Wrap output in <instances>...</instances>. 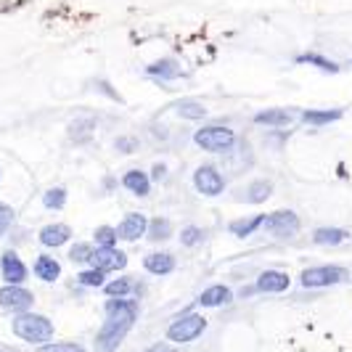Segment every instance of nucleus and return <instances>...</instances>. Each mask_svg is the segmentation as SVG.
Segmentation results:
<instances>
[{"instance_id":"20e7f679","label":"nucleus","mask_w":352,"mask_h":352,"mask_svg":"<svg viewBox=\"0 0 352 352\" xmlns=\"http://www.w3.org/2000/svg\"><path fill=\"white\" fill-rule=\"evenodd\" d=\"M204 331H207V318L199 313H186L167 326V339L175 344H188V342H196Z\"/></svg>"},{"instance_id":"5701e85b","label":"nucleus","mask_w":352,"mask_h":352,"mask_svg":"<svg viewBox=\"0 0 352 352\" xmlns=\"http://www.w3.org/2000/svg\"><path fill=\"white\" fill-rule=\"evenodd\" d=\"M146 74H148V77H157V80H175V77L183 74V69L177 67V61H173V58H162V61L148 64V67H146Z\"/></svg>"},{"instance_id":"423d86ee","label":"nucleus","mask_w":352,"mask_h":352,"mask_svg":"<svg viewBox=\"0 0 352 352\" xmlns=\"http://www.w3.org/2000/svg\"><path fill=\"white\" fill-rule=\"evenodd\" d=\"M347 281V267L342 265H316V267H305L300 276V283L305 289H326L334 283Z\"/></svg>"},{"instance_id":"7ed1b4c3","label":"nucleus","mask_w":352,"mask_h":352,"mask_svg":"<svg viewBox=\"0 0 352 352\" xmlns=\"http://www.w3.org/2000/svg\"><path fill=\"white\" fill-rule=\"evenodd\" d=\"M194 143L207 154H230L239 138L228 124H204L194 133Z\"/></svg>"},{"instance_id":"c9c22d12","label":"nucleus","mask_w":352,"mask_h":352,"mask_svg":"<svg viewBox=\"0 0 352 352\" xmlns=\"http://www.w3.org/2000/svg\"><path fill=\"white\" fill-rule=\"evenodd\" d=\"M138 146H141V141L133 138V135H120V138H114V148H117L120 154H135Z\"/></svg>"},{"instance_id":"f257e3e1","label":"nucleus","mask_w":352,"mask_h":352,"mask_svg":"<svg viewBox=\"0 0 352 352\" xmlns=\"http://www.w3.org/2000/svg\"><path fill=\"white\" fill-rule=\"evenodd\" d=\"M106 320L98 329L93 347L96 352H117L124 336L130 334V329L138 320V302L130 297H120V300H106L104 305Z\"/></svg>"},{"instance_id":"bb28decb","label":"nucleus","mask_w":352,"mask_h":352,"mask_svg":"<svg viewBox=\"0 0 352 352\" xmlns=\"http://www.w3.org/2000/svg\"><path fill=\"white\" fill-rule=\"evenodd\" d=\"M77 283L80 286H88V289H104L106 286V270L98 267H85L77 273Z\"/></svg>"},{"instance_id":"4468645a","label":"nucleus","mask_w":352,"mask_h":352,"mask_svg":"<svg viewBox=\"0 0 352 352\" xmlns=\"http://www.w3.org/2000/svg\"><path fill=\"white\" fill-rule=\"evenodd\" d=\"M37 239H40V244H43V247L58 249V247H64V244L72 239V228L67 226V223H51V226L40 228Z\"/></svg>"},{"instance_id":"7c9ffc66","label":"nucleus","mask_w":352,"mask_h":352,"mask_svg":"<svg viewBox=\"0 0 352 352\" xmlns=\"http://www.w3.org/2000/svg\"><path fill=\"white\" fill-rule=\"evenodd\" d=\"M93 252H96V249L90 247L88 241H77V244H72V249H69V260L74 265H88L90 257H93Z\"/></svg>"},{"instance_id":"f03ea898","label":"nucleus","mask_w":352,"mask_h":352,"mask_svg":"<svg viewBox=\"0 0 352 352\" xmlns=\"http://www.w3.org/2000/svg\"><path fill=\"white\" fill-rule=\"evenodd\" d=\"M11 331H14V336H19L21 342L37 344V347L53 342V334H56L51 318L37 316V313H32V310L14 316V320H11Z\"/></svg>"},{"instance_id":"b1692460","label":"nucleus","mask_w":352,"mask_h":352,"mask_svg":"<svg viewBox=\"0 0 352 352\" xmlns=\"http://www.w3.org/2000/svg\"><path fill=\"white\" fill-rule=\"evenodd\" d=\"M173 236V223H170V217H154V220H148V230H146V239L148 241H167Z\"/></svg>"},{"instance_id":"c85d7f7f","label":"nucleus","mask_w":352,"mask_h":352,"mask_svg":"<svg viewBox=\"0 0 352 352\" xmlns=\"http://www.w3.org/2000/svg\"><path fill=\"white\" fill-rule=\"evenodd\" d=\"M64 204H67V188H61V186H56V188H48L45 194H43V207L45 210H64Z\"/></svg>"},{"instance_id":"c756f323","label":"nucleus","mask_w":352,"mask_h":352,"mask_svg":"<svg viewBox=\"0 0 352 352\" xmlns=\"http://www.w3.org/2000/svg\"><path fill=\"white\" fill-rule=\"evenodd\" d=\"M93 241H96V247H98V249L117 247V241H120L117 228H111V226H101V228H96V233H93Z\"/></svg>"},{"instance_id":"ddd939ff","label":"nucleus","mask_w":352,"mask_h":352,"mask_svg":"<svg viewBox=\"0 0 352 352\" xmlns=\"http://www.w3.org/2000/svg\"><path fill=\"white\" fill-rule=\"evenodd\" d=\"M143 267L151 276H170L177 267V260L175 254H170V252H151V254L143 257Z\"/></svg>"},{"instance_id":"4c0bfd02","label":"nucleus","mask_w":352,"mask_h":352,"mask_svg":"<svg viewBox=\"0 0 352 352\" xmlns=\"http://www.w3.org/2000/svg\"><path fill=\"white\" fill-rule=\"evenodd\" d=\"M0 352H21L16 347H11V344H0Z\"/></svg>"},{"instance_id":"a211bd4d","label":"nucleus","mask_w":352,"mask_h":352,"mask_svg":"<svg viewBox=\"0 0 352 352\" xmlns=\"http://www.w3.org/2000/svg\"><path fill=\"white\" fill-rule=\"evenodd\" d=\"M122 186L133 196H141V199L151 194V177H148V173L138 170V167H133V170H127V173H124Z\"/></svg>"},{"instance_id":"6ab92c4d","label":"nucleus","mask_w":352,"mask_h":352,"mask_svg":"<svg viewBox=\"0 0 352 352\" xmlns=\"http://www.w3.org/2000/svg\"><path fill=\"white\" fill-rule=\"evenodd\" d=\"M302 124H313V127H326L344 117V109H307L302 111Z\"/></svg>"},{"instance_id":"aec40b11","label":"nucleus","mask_w":352,"mask_h":352,"mask_svg":"<svg viewBox=\"0 0 352 352\" xmlns=\"http://www.w3.org/2000/svg\"><path fill=\"white\" fill-rule=\"evenodd\" d=\"M270 196H273V183L260 177V180H252V183H249L247 194L241 196V199H244L247 204H265Z\"/></svg>"},{"instance_id":"9b49d317","label":"nucleus","mask_w":352,"mask_h":352,"mask_svg":"<svg viewBox=\"0 0 352 352\" xmlns=\"http://www.w3.org/2000/svg\"><path fill=\"white\" fill-rule=\"evenodd\" d=\"M90 265L98 267V270H106V273H111V270H124V267H127V254L117 247H111V249L96 247L93 257H90Z\"/></svg>"},{"instance_id":"58836bf2","label":"nucleus","mask_w":352,"mask_h":352,"mask_svg":"<svg viewBox=\"0 0 352 352\" xmlns=\"http://www.w3.org/2000/svg\"><path fill=\"white\" fill-rule=\"evenodd\" d=\"M162 352H177V350H162Z\"/></svg>"},{"instance_id":"dca6fc26","label":"nucleus","mask_w":352,"mask_h":352,"mask_svg":"<svg viewBox=\"0 0 352 352\" xmlns=\"http://www.w3.org/2000/svg\"><path fill=\"white\" fill-rule=\"evenodd\" d=\"M32 273H35L40 281L45 283H53L61 278V263L53 257V254H37L35 257V265H32Z\"/></svg>"},{"instance_id":"0eeeda50","label":"nucleus","mask_w":352,"mask_h":352,"mask_svg":"<svg viewBox=\"0 0 352 352\" xmlns=\"http://www.w3.org/2000/svg\"><path fill=\"white\" fill-rule=\"evenodd\" d=\"M194 188L201 196H220L226 191V175L217 170V164H201L194 173Z\"/></svg>"},{"instance_id":"1a4fd4ad","label":"nucleus","mask_w":352,"mask_h":352,"mask_svg":"<svg viewBox=\"0 0 352 352\" xmlns=\"http://www.w3.org/2000/svg\"><path fill=\"white\" fill-rule=\"evenodd\" d=\"M0 276H3V281L11 283V286H21V283L27 281L30 270H27L24 260L19 257L14 249H6L0 254Z\"/></svg>"},{"instance_id":"4be33fe9","label":"nucleus","mask_w":352,"mask_h":352,"mask_svg":"<svg viewBox=\"0 0 352 352\" xmlns=\"http://www.w3.org/2000/svg\"><path fill=\"white\" fill-rule=\"evenodd\" d=\"M263 220L265 214H249V217H239V220H233L228 226V230L236 236V239H247V236H252L254 230L263 228Z\"/></svg>"},{"instance_id":"6e6552de","label":"nucleus","mask_w":352,"mask_h":352,"mask_svg":"<svg viewBox=\"0 0 352 352\" xmlns=\"http://www.w3.org/2000/svg\"><path fill=\"white\" fill-rule=\"evenodd\" d=\"M35 305V294L30 292V289H24V286H11V283H6L3 289H0V307L3 310H8V313H27L30 307Z\"/></svg>"},{"instance_id":"2eb2a0df","label":"nucleus","mask_w":352,"mask_h":352,"mask_svg":"<svg viewBox=\"0 0 352 352\" xmlns=\"http://www.w3.org/2000/svg\"><path fill=\"white\" fill-rule=\"evenodd\" d=\"M294 117H297V111H289V109H265V111L254 114V124H260V127H289V124H294Z\"/></svg>"},{"instance_id":"39448f33","label":"nucleus","mask_w":352,"mask_h":352,"mask_svg":"<svg viewBox=\"0 0 352 352\" xmlns=\"http://www.w3.org/2000/svg\"><path fill=\"white\" fill-rule=\"evenodd\" d=\"M263 230L273 239H294L302 230V220L297 212L292 210H276L270 214H265Z\"/></svg>"},{"instance_id":"f8f14e48","label":"nucleus","mask_w":352,"mask_h":352,"mask_svg":"<svg viewBox=\"0 0 352 352\" xmlns=\"http://www.w3.org/2000/svg\"><path fill=\"white\" fill-rule=\"evenodd\" d=\"M289 286H292V278L283 270H263L254 281V289L260 294H283Z\"/></svg>"},{"instance_id":"393cba45","label":"nucleus","mask_w":352,"mask_h":352,"mask_svg":"<svg viewBox=\"0 0 352 352\" xmlns=\"http://www.w3.org/2000/svg\"><path fill=\"white\" fill-rule=\"evenodd\" d=\"M175 111L177 117H183V120H191V122H196V120H204L207 117V106L199 104V101H177L175 104Z\"/></svg>"},{"instance_id":"e433bc0d","label":"nucleus","mask_w":352,"mask_h":352,"mask_svg":"<svg viewBox=\"0 0 352 352\" xmlns=\"http://www.w3.org/2000/svg\"><path fill=\"white\" fill-rule=\"evenodd\" d=\"M148 177H151V180H164V177H167V164H164V162H157Z\"/></svg>"},{"instance_id":"f704fd0d","label":"nucleus","mask_w":352,"mask_h":352,"mask_svg":"<svg viewBox=\"0 0 352 352\" xmlns=\"http://www.w3.org/2000/svg\"><path fill=\"white\" fill-rule=\"evenodd\" d=\"M14 217H16V212L14 207H8L6 201H0V239L8 233V228L14 226Z\"/></svg>"},{"instance_id":"473e14b6","label":"nucleus","mask_w":352,"mask_h":352,"mask_svg":"<svg viewBox=\"0 0 352 352\" xmlns=\"http://www.w3.org/2000/svg\"><path fill=\"white\" fill-rule=\"evenodd\" d=\"M204 241V230L199 228V226H186V228L180 230V244L183 247H199Z\"/></svg>"},{"instance_id":"72a5a7b5","label":"nucleus","mask_w":352,"mask_h":352,"mask_svg":"<svg viewBox=\"0 0 352 352\" xmlns=\"http://www.w3.org/2000/svg\"><path fill=\"white\" fill-rule=\"evenodd\" d=\"M37 352H88L82 344L77 342H48V344H40Z\"/></svg>"},{"instance_id":"f3484780","label":"nucleus","mask_w":352,"mask_h":352,"mask_svg":"<svg viewBox=\"0 0 352 352\" xmlns=\"http://www.w3.org/2000/svg\"><path fill=\"white\" fill-rule=\"evenodd\" d=\"M233 302V292H230L226 283H212L207 286L201 294H199V305L201 307H223Z\"/></svg>"},{"instance_id":"a878e982","label":"nucleus","mask_w":352,"mask_h":352,"mask_svg":"<svg viewBox=\"0 0 352 352\" xmlns=\"http://www.w3.org/2000/svg\"><path fill=\"white\" fill-rule=\"evenodd\" d=\"M93 133H96V120H74L69 124V138L77 143H88L93 138Z\"/></svg>"},{"instance_id":"9d476101","label":"nucleus","mask_w":352,"mask_h":352,"mask_svg":"<svg viewBox=\"0 0 352 352\" xmlns=\"http://www.w3.org/2000/svg\"><path fill=\"white\" fill-rule=\"evenodd\" d=\"M148 230V217L143 212H127L122 217V223L117 226V236L122 241H141Z\"/></svg>"},{"instance_id":"2f4dec72","label":"nucleus","mask_w":352,"mask_h":352,"mask_svg":"<svg viewBox=\"0 0 352 352\" xmlns=\"http://www.w3.org/2000/svg\"><path fill=\"white\" fill-rule=\"evenodd\" d=\"M300 64H313V67H318V69H323V72H339V67H336L334 61H329L326 56H318V53H305V56H300L297 58Z\"/></svg>"},{"instance_id":"cd10ccee","label":"nucleus","mask_w":352,"mask_h":352,"mask_svg":"<svg viewBox=\"0 0 352 352\" xmlns=\"http://www.w3.org/2000/svg\"><path fill=\"white\" fill-rule=\"evenodd\" d=\"M104 294L109 300H120V297H130L133 294V278L130 276H122L117 281L106 283L104 286Z\"/></svg>"},{"instance_id":"412c9836","label":"nucleus","mask_w":352,"mask_h":352,"mask_svg":"<svg viewBox=\"0 0 352 352\" xmlns=\"http://www.w3.org/2000/svg\"><path fill=\"white\" fill-rule=\"evenodd\" d=\"M350 239V230L344 228H318L313 230V244L318 247H336Z\"/></svg>"}]
</instances>
